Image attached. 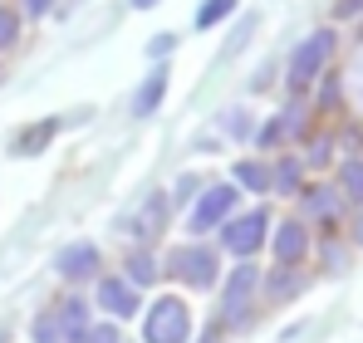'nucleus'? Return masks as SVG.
I'll use <instances>...</instances> for the list:
<instances>
[{
	"label": "nucleus",
	"instance_id": "obj_1",
	"mask_svg": "<svg viewBox=\"0 0 363 343\" xmlns=\"http://www.w3.org/2000/svg\"><path fill=\"white\" fill-rule=\"evenodd\" d=\"M143 339H147V343H186V339H191V309L182 304L177 294L157 299V304L147 309Z\"/></svg>",
	"mask_w": 363,
	"mask_h": 343
},
{
	"label": "nucleus",
	"instance_id": "obj_2",
	"mask_svg": "<svg viewBox=\"0 0 363 343\" xmlns=\"http://www.w3.org/2000/svg\"><path fill=\"white\" fill-rule=\"evenodd\" d=\"M167 270L177 275L182 285L191 289H211L216 285V250H206V245H177L172 255H167Z\"/></svg>",
	"mask_w": 363,
	"mask_h": 343
},
{
	"label": "nucleus",
	"instance_id": "obj_3",
	"mask_svg": "<svg viewBox=\"0 0 363 343\" xmlns=\"http://www.w3.org/2000/svg\"><path fill=\"white\" fill-rule=\"evenodd\" d=\"M265 230H270V216H265V211H245V216L221 221V245L245 260V255H255V250L265 245Z\"/></svg>",
	"mask_w": 363,
	"mask_h": 343
},
{
	"label": "nucleus",
	"instance_id": "obj_4",
	"mask_svg": "<svg viewBox=\"0 0 363 343\" xmlns=\"http://www.w3.org/2000/svg\"><path fill=\"white\" fill-rule=\"evenodd\" d=\"M329 55H334V35H329V30H314L300 50H295V59H290V84H295V89L314 84V79L324 74Z\"/></svg>",
	"mask_w": 363,
	"mask_h": 343
},
{
	"label": "nucleus",
	"instance_id": "obj_5",
	"mask_svg": "<svg viewBox=\"0 0 363 343\" xmlns=\"http://www.w3.org/2000/svg\"><path fill=\"white\" fill-rule=\"evenodd\" d=\"M255 289H260V270H255V265H236L231 280H226V294H221V314H226V324H245V319H250V299H255Z\"/></svg>",
	"mask_w": 363,
	"mask_h": 343
},
{
	"label": "nucleus",
	"instance_id": "obj_6",
	"mask_svg": "<svg viewBox=\"0 0 363 343\" xmlns=\"http://www.w3.org/2000/svg\"><path fill=\"white\" fill-rule=\"evenodd\" d=\"M236 211V186H206L201 201L191 206V230H216Z\"/></svg>",
	"mask_w": 363,
	"mask_h": 343
},
{
	"label": "nucleus",
	"instance_id": "obj_7",
	"mask_svg": "<svg viewBox=\"0 0 363 343\" xmlns=\"http://www.w3.org/2000/svg\"><path fill=\"white\" fill-rule=\"evenodd\" d=\"M55 270H60L64 280H89L99 270V250L89 240H74V245H64L60 255H55Z\"/></svg>",
	"mask_w": 363,
	"mask_h": 343
},
{
	"label": "nucleus",
	"instance_id": "obj_8",
	"mask_svg": "<svg viewBox=\"0 0 363 343\" xmlns=\"http://www.w3.org/2000/svg\"><path fill=\"white\" fill-rule=\"evenodd\" d=\"M304 250H309V230L300 221H285V226L275 230V260L285 265V270H295L304 260Z\"/></svg>",
	"mask_w": 363,
	"mask_h": 343
},
{
	"label": "nucleus",
	"instance_id": "obj_9",
	"mask_svg": "<svg viewBox=\"0 0 363 343\" xmlns=\"http://www.w3.org/2000/svg\"><path fill=\"white\" fill-rule=\"evenodd\" d=\"M99 304H104L113 319H133V314H138V289L128 285V280H104V285H99Z\"/></svg>",
	"mask_w": 363,
	"mask_h": 343
},
{
	"label": "nucleus",
	"instance_id": "obj_10",
	"mask_svg": "<svg viewBox=\"0 0 363 343\" xmlns=\"http://www.w3.org/2000/svg\"><path fill=\"white\" fill-rule=\"evenodd\" d=\"M162 221H167V201H162V196H147L143 211L128 221V235H133V240H152V235L162 230Z\"/></svg>",
	"mask_w": 363,
	"mask_h": 343
},
{
	"label": "nucleus",
	"instance_id": "obj_11",
	"mask_svg": "<svg viewBox=\"0 0 363 343\" xmlns=\"http://www.w3.org/2000/svg\"><path fill=\"white\" fill-rule=\"evenodd\" d=\"M162 94H167V69H152V74L143 79V89H138V99H133V113H138V118L157 113V103H162Z\"/></svg>",
	"mask_w": 363,
	"mask_h": 343
},
{
	"label": "nucleus",
	"instance_id": "obj_12",
	"mask_svg": "<svg viewBox=\"0 0 363 343\" xmlns=\"http://www.w3.org/2000/svg\"><path fill=\"white\" fill-rule=\"evenodd\" d=\"M64 324V343H84L89 339V314H84V299H69L60 304V314H55Z\"/></svg>",
	"mask_w": 363,
	"mask_h": 343
},
{
	"label": "nucleus",
	"instance_id": "obj_13",
	"mask_svg": "<svg viewBox=\"0 0 363 343\" xmlns=\"http://www.w3.org/2000/svg\"><path fill=\"white\" fill-rule=\"evenodd\" d=\"M304 211L319 216V221H334V216H339V191H329V186H309V191H304Z\"/></svg>",
	"mask_w": 363,
	"mask_h": 343
},
{
	"label": "nucleus",
	"instance_id": "obj_14",
	"mask_svg": "<svg viewBox=\"0 0 363 343\" xmlns=\"http://www.w3.org/2000/svg\"><path fill=\"white\" fill-rule=\"evenodd\" d=\"M339 196H349L363 211V157H349V162L339 167Z\"/></svg>",
	"mask_w": 363,
	"mask_h": 343
},
{
	"label": "nucleus",
	"instance_id": "obj_15",
	"mask_svg": "<svg viewBox=\"0 0 363 343\" xmlns=\"http://www.w3.org/2000/svg\"><path fill=\"white\" fill-rule=\"evenodd\" d=\"M236 181H241L245 191H270V167H260V162H236Z\"/></svg>",
	"mask_w": 363,
	"mask_h": 343
},
{
	"label": "nucleus",
	"instance_id": "obj_16",
	"mask_svg": "<svg viewBox=\"0 0 363 343\" xmlns=\"http://www.w3.org/2000/svg\"><path fill=\"white\" fill-rule=\"evenodd\" d=\"M236 5H241V0H206V5L196 10V30H211V25H221V20H226Z\"/></svg>",
	"mask_w": 363,
	"mask_h": 343
},
{
	"label": "nucleus",
	"instance_id": "obj_17",
	"mask_svg": "<svg viewBox=\"0 0 363 343\" xmlns=\"http://www.w3.org/2000/svg\"><path fill=\"white\" fill-rule=\"evenodd\" d=\"M147 280H157V260H152L147 250H138V255L128 260V285L138 289V285H147Z\"/></svg>",
	"mask_w": 363,
	"mask_h": 343
},
{
	"label": "nucleus",
	"instance_id": "obj_18",
	"mask_svg": "<svg viewBox=\"0 0 363 343\" xmlns=\"http://www.w3.org/2000/svg\"><path fill=\"white\" fill-rule=\"evenodd\" d=\"M270 186H275V191H285V196H290V191H300V162H295V157H285L280 167L270 172Z\"/></svg>",
	"mask_w": 363,
	"mask_h": 343
},
{
	"label": "nucleus",
	"instance_id": "obj_19",
	"mask_svg": "<svg viewBox=\"0 0 363 343\" xmlns=\"http://www.w3.org/2000/svg\"><path fill=\"white\" fill-rule=\"evenodd\" d=\"M55 128H60V123H35L30 133H20V142H15V152H35V147H45V142L55 137Z\"/></svg>",
	"mask_w": 363,
	"mask_h": 343
},
{
	"label": "nucleus",
	"instance_id": "obj_20",
	"mask_svg": "<svg viewBox=\"0 0 363 343\" xmlns=\"http://www.w3.org/2000/svg\"><path fill=\"white\" fill-rule=\"evenodd\" d=\"M30 334H35V343H64L60 339V319H55V314H40Z\"/></svg>",
	"mask_w": 363,
	"mask_h": 343
},
{
	"label": "nucleus",
	"instance_id": "obj_21",
	"mask_svg": "<svg viewBox=\"0 0 363 343\" xmlns=\"http://www.w3.org/2000/svg\"><path fill=\"white\" fill-rule=\"evenodd\" d=\"M300 285H304V280L285 275V265H280V270H275V280H270V294H275V299H290V294H295Z\"/></svg>",
	"mask_w": 363,
	"mask_h": 343
},
{
	"label": "nucleus",
	"instance_id": "obj_22",
	"mask_svg": "<svg viewBox=\"0 0 363 343\" xmlns=\"http://www.w3.org/2000/svg\"><path fill=\"white\" fill-rule=\"evenodd\" d=\"M226 133H231V137H250V133H255V128H250V113H245V108H231V113H226Z\"/></svg>",
	"mask_w": 363,
	"mask_h": 343
},
{
	"label": "nucleus",
	"instance_id": "obj_23",
	"mask_svg": "<svg viewBox=\"0 0 363 343\" xmlns=\"http://www.w3.org/2000/svg\"><path fill=\"white\" fill-rule=\"evenodd\" d=\"M84 343H123V339H118L113 324H99V329H89V339H84Z\"/></svg>",
	"mask_w": 363,
	"mask_h": 343
},
{
	"label": "nucleus",
	"instance_id": "obj_24",
	"mask_svg": "<svg viewBox=\"0 0 363 343\" xmlns=\"http://www.w3.org/2000/svg\"><path fill=\"white\" fill-rule=\"evenodd\" d=\"M309 162H314V167H324V162H329V137L309 142Z\"/></svg>",
	"mask_w": 363,
	"mask_h": 343
},
{
	"label": "nucleus",
	"instance_id": "obj_25",
	"mask_svg": "<svg viewBox=\"0 0 363 343\" xmlns=\"http://www.w3.org/2000/svg\"><path fill=\"white\" fill-rule=\"evenodd\" d=\"M275 142H285V137H280V123H265V128H260V147H275Z\"/></svg>",
	"mask_w": 363,
	"mask_h": 343
},
{
	"label": "nucleus",
	"instance_id": "obj_26",
	"mask_svg": "<svg viewBox=\"0 0 363 343\" xmlns=\"http://www.w3.org/2000/svg\"><path fill=\"white\" fill-rule=\"evenodd\" d=\"M10 40H15V20L0 10V45H10Z\"/></svg>",
	"mask_w": 363,
	"mask_h": 343
},
{
	"label": "nucleus",
	"instance_id": "obj_27",
	"mask_svg": "<svg viewBox=\"0 0 363 343\" xmlns=\"http://www.w3.org/2000/svg\"><path fill=\"white\" fill-rule=\"evenodd\" d=\"M167 50H172V35H162V40H152V45H147V55H167Z\"/></svg>",
	"mask_w": 363,
	"mask_h": 343
},
{
	"label": "nucleus",
	"instance_id": "obj_28",
	"mask_svg": "<svg viewBox=\"0 0 363 343\" xmlns=\"http://www.w3.org/2000/svg\"><path fill=\"white\" fill-rule=\"evenodd\" d=\"M50 5H55V0H25V10H35V15H45Z\"/></svg>",
	"mask_w": 363,
	"mask_h": 343
},
{
	"label": "nucleus",
	"instance_id": "obj_29",
	"mask_svg": "<svg viewBox=\"0 0 363 343\" xmlns=\"http://www.w3.org/2000/svg\"><path fill=\"white\" fill-rule=\"evenodd\" d=\"M354 235H359V245H363V211H359V221H354Z\"/></svg>",
	"mask_w": 363,
	"mask_h": 343
},
{
	"label": "nucleus",
	"instance_id": "obj_30",
	"mask_svg": "<svg viewBox=\"0 0 363 343\" xmlns=\"http://www.w3.org/2000/svg\"><path fill=\"white\" fill-rule=\"evenodd\" d=\"M133 5H138V10H152V5H157V0H133Z\"/></svg>",
	"mask_w": 363,
	"mask_h": 343
}]
</instances>
